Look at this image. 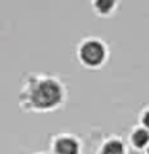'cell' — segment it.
I'll return each mask as SVG.
<instances>
[{
	"label": "cell",
	"instance_id": "cell-8",
	"mask_svg": "<svg viewBox=\"0 0 149 154\" xmlns=\"http://www.w3.org/2000/svg\"><path fill=\"white\" fill-rule=\"evenodd\" d=\"M147 154H149V151H147Z\"/></svg>",
	"mask_w": 149,
	"mask_h": 154
},
{
	"label": "cell",
	"instance_id": "cell-4",
	"mask_svg": "<svg viewBox=\"0 0 149 154\" xmlns=\"http://www.w3.org/2000/svg\"><path fill=\"white\" fill-rule=\"evenodd\" d=\"M132 141H133L135 146L143 148L144 144H147V141H149V132L144 128H138L136 132L132 135Z\"/></svg>",
	"mask_w": 149,
	"mask_h": 154
},
{
	"label": "cell",
	"instance_id": "cell-6",
	"mask_svg": "<svg viewBox=\"0 0 149 154\" xmlns=\"http://www.w3.org/2000/svg\"><path fill=\"white\" fill-rule=\"evenodd\" d=\"M115 0H95V8L99 13H109L112 10Z\"/></svg>",
	"mask_w": 149,
	"mask_h": 154
},
{
	"label": "cell",
	"instance_id": "cell-3",
	"mask_svg": "<svg viewBox=\"0 0 149 154\" xmlns=\"http://www.w3.org/2000/svg\"><path fill=\"white\" fill-rule=\"evenodd\" d=\"M56 154H79V143L71 137H59L55 141Z\"/></svg>",
	"mask_w": 149,
	"mask_h": 154
},
{
	"label": "cell",
	"instance_id": "cell-1",
	"mask_svg": "<svg viewBox=\"0 0 149 154\" xmlns=\"http://www.w3.org/2000/svg\"><path fill=\"white\" fill-rule=\"evenodd\" d=\"M62 100V87L53 77H29L23 87L19 101L29 111H48L56 108Z\"/></svg>",
	"mask_w": 149,
	"mask_h": 154
},
{
	"label": "cell",
	"instance_id": "cell-5",
	"mask_svg": "<svg viewBox=\"0 0 149 154\" xmlns=\"http://www.w3.org/2000/svg\"><path fill=\"white\" fill-rule=\"evenodd\" d=\"M103 154H123V144L117 140H111L104 144Z\"/></svg>",
	"mask_w": 149,
	"mask_h": 154
},
{
	"label": "cell",
	"instance_id": "cell-2",
	"mask_svg": "<svg viewBox=\"0 0 149 154\" xmlns=\"http://www.w3.org/2000/svg\"><path fill=\"white\" fill-rule=\"evenodd\" d=\"M106 55V48L99 40L96 38H90L85 40L79 48V56L82 63H85L87 66H98L103 63Z\"/></svg>",
	"mask_w": 149,
	"mask_h": 154
},
{
	"label": "cell",
	"instance_id": "cell-7",
	"mask_svg": "<svg viewBox=\"0 0 149 154\" xmlns=\"http://www.w3.org/2000/svg\"><path fill=\"white\" fill-rule=\"evenodd\" d=\"M143 124L149 128V111H146V112L143 114Z\"/></svg>",
	"mask_w": 149,
	"mask_h": 154
}]
</instances>
